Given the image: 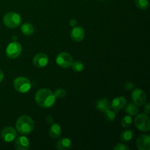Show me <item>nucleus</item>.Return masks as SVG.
Here are the masks:
<instances>
[{
    "label": "nucleus",
    "instance_id": "obj_15",
    "mask_svg": "<svg viewBox=\"0 0 150 150\" xmlns=\"http://www.w3.org/2000/svg\"><path fill=\"white\" fill-rule=\"evenodd\" d=\"M72 146V142L68 138H62L59 139L56 144V147L59 150H67L70 149Z\"/></svg>",
    "mask_w": 150,
    "mask_h": 150
},
{
    "label": "nucleus",
    "instance_id": "obj_29",
    "mask_svg": "<svg viewBox=\"0 0 150 150\" xmlns=\"http://www.w3.org/2000/svg\"><path fill=\"white\" fill-rule=\"evenodd\" d=\"M69 23H70V26H71L72 27H74V26H76L77 25V21L76 19L73 18L70 21Z\"/></svg>",
    "mask_w": 150,
    "mask_h": 150
},
{
    "label": "nucleus",
    "instance_id": "obj_19",
    "mask_svg": "<svg viewBox=\"0 0 150 150\" xmlns=\"http://www.w3.org/2000/svg\"><path fill=\"white\" fill-rule=\"evenodd\" d=\"M125 112L130 116H136L139 113V106L134 103H130L125 108Z\"/></svg>",
    "mask_w": 150,
    "mask_h": 150
},
{
    "label": "nucleus",
    "instance_id": "obj_13",
    "mask_svg": "<svg viewBox=\"0 0 150 150\" xmlns=\"http://www.w3.org/2000/svg\"><path fill=\"white\" fill-rule=\"evenodd\" d=\"M15 148L17 150H27L29 149V141L25 136H20L15 142Z\"/></svg>",
    "mask_w": 150,
    "mask_h": 150
},
{
    "label": "nucleus",
    "instance_id": "obj_20",
    "mask_svg": "<svg viewBox=\"0 0 150 150\" xmlns=\"http://www.w3.org/2000/svg\"><path fill=\"white\" fill-rule=\"evenodd\" d=\"M133 131L132 130H126L122 131V133L120 135V139L122 141L125 142H128L133 139Z\"/></svg>",
    "mask_w": 150,
    "mask_h": 150
},
{
    "label": "nucleus",
    "instance_id": "obj_22",
    "mask_svg": "<svg viewBox=\"0 0 150 150\" xmlns=\"http://www.w3.org/2000/svg\"><path fill=\"white\" fill-rule=\"evenodd\" d=\"M105 120L107 122H113L116 117V113L114 110L108 109L105 111V115H104Z\"/></svg>",
    "mask_w": 150,
    "mask_h": 150
},
{
    "label": "nucleus",
    "instance_id": "obj_5",
    "mask_svg": "<svg viewBox=\"0 0 150 150\" xmlns=\"http://www.w3.org/2000/svg\"><path fill=\"white\" fill-rule=\"evenodd\" d=\"M135 125L140 131L148 132L150 130V120L147 114H140L135 119Z\"/></svg>",
    "mask_w": 150,
    "mask_h": 150
},
{
    "label": "nucleus",
    "instance_id": "obj_32",
    "mask_svg": "<svg viewBox=\"0 0 150 150\" xmlns=\"http://www.w3.org/2000/svg\"><path fill=\"white\" fill-rule=\"evenodd\" d=\"M100 1H101V0H100Z\"/></svg>",
    "mask_w": 150,
    "mask_h": 150
},
{
    "label": "nucleus",
    "instance_id": "obj_16",
    "mask_svg": "<svg viewBox=\"0 0 150 150\" xmlns=\"http://www.w3.org/2000/svg\"><path fill=\"white\" fill-rule=\"evenodd\" d=\"M48 134H49L50 137H51L54 139L59 137L62 134V129L59 125L56 124V123L55 124H53L49 128Z\"/></svg>",
    "mask_w": 150,
    "mask_h": 150
},
{
    "label": "nucleus",
    "instance_id": "obj_24",
    "mask_svg": "<svg viewBox=\"0 0 150 150\" xmlns=\"http://www.w3.org/2000/svg\"><path fill=\"white\" fill-rule=\"evenodd\" d=\"M72 70L76 73L81 72L83 70V64L81 61H76L71 65Z\"/></svg>",
    "mask_w": 150,
    "mask_h": 150
},
{
    "label": "nucleus",
    "instance_id": "obj_28",
    "mask_svg": "<svg viewBox=\"0 0 150 150\" xmlns=\"http://www.w3.org/2000/svg\"><path fill=\"white\" fill-rule=\"evenodd\" d=\"M45 120H46V122L48 123V124H52V123L54 122V117H53L51 115L47 116Z\"/></svg>",
    "mask_w": 150,
    "mask_h": 150
},
{
    "label": "nucleus",
    "instance_id": "obj_18",
    "mask_svg": "<svg viewBox=\"0 0 150 150\" xmlns=\"http://www.w3.org/2000/svg\"><path fill=\"white\" fill-rule=\"evenodd\" d=\"M21 30L22 33L26 36H30V35H33L34 32H35L34 26L29 23H25L22 24Z\"/></svg>",
    "mask_w": 150,
    "mask_h": 150
},
{
    "label": "nucleus",
    "instance_id": "obj_8",
    "mask_svg": "<svg viewBox=\"0 0 150 150\" xmlns=\"http://www.w3.org/2000/svg\"><path fill=\"white\" fill-rule=\"evenodd\" d=\"M131 98L133 100V102L138 106H142L144 105L146 101V95L141 89H136L132 92Z\"/></svg>",
    "mask_w": 150,
    "mask_h": 150
},
{
    "label": "nucleus",
    "instance_id": "obj_11",
    "mask_svg": "<svg viewBox=\"0 0 150 150\" xmlns=\"http://www.w3.org/2000/svg\"><path fill=\"white\" fill-rule=\"evenodd\" d=\"M48 60L49 59L46 54H43V53H39L34 57L33 64H35V67H38V68H42L48 64Z\"/></svg>",
    "mask_w": 150,
    "mask_h": 150
},
{
    "label": "nucleus",
    "instance_id": "obj_17",
    "mask_svg": "<svg viewBox=\"0 0 150 150\" xmlns=\"http://www.w3.org/2000/svg\"><path fill=\"white\" fill-rule=\"evenodd\" d=\"M96 108L99 111H102V112H105V111L111 108V103L109 102L108 100L105 99V98L100 99L96 103Z\"/></svg>",
    "mask_w": 150,
    "mask_h": 150
},
{
    "label": "nucleus",
    "instance_id": "obj_23",
    "mask_svg": "<svg viewBox=\"0 0 150 150\" xmlns=\"http://www.w3.org/2000/svg\"><path fill=\"white\" fill-rule=\"evenodd\" d=\"M132 123H133V119L130 115H127L125 117H123V119L122 120L121 125L123 127H129L131 126Z\"/></svg>",
    "mask_w": 150,
    "mask_h": 150
},
{
    "label": "nucleus",
    "instance_id": "obj_2",
    "mask_svg": "<svg viewBox=\"0 0 150 150\" xmlns=\"http://www.w3.org/2000/svg\"><path fill=\"white\" fill-rule=\"evenodd\" d=\"M16 126L18 133L26 136L30 134L34 130L35 123L30 117L27 115H23L18 119Z\"/></svg>",
    "mask_w": 150,
    "mask_h": 150
},
{
    "label": "nucleus",
    "instance_id": "obj_7",
    "mask_svg": "<svg viewBox=\"0 0 150 150\" xmlns=\"http://www.w3.org/2000/svg\"><path fill=\"white\" fill-rule=\"evenodd\" d=\"M57 64L62 68H67L71 67L73 62V57L67 52H62L57 55L56 59Z\"/></svg>",
    "mask_w": 150,
    "mask_h": 150
},
{
    "label": "nucleus",
    "instance_id": "obj_12",
    "mask_svg": "<svg viewBox=\"0 0 150 150\" xmlns=\"http://www.w3.org/2000/svg\"><path fill=\"white\" fill-rule=\"evenodd\" d=\"M70 37L73 41L81 42L85 37L84 29L81 26H74L70 32Z\"/></svg>",
    "mask_w": 150,
    "mask_h": 150
},
{
    "label": "nucleus",
    "instance_id": "obj_10",
    "mask_svg": "<svg viewBox=\"0 0 150 150\" xmlns=\"http://www.w3.org/2000/svg\"><path fill=\"white\" fill-rule=\"evenodd\" d=\"M136 146L139 150L150 149V136L147 134L141 135L136 141Z\"/></svg>",
    "mask_w": 150,
    "mask_h": 150
},
{
    "label": "nucleus",
    "instance_id": "obj_30",
    "mask_svg": "<svg viewBox=\"0 0 150 150\" xmlns=\"http://www.w3.org/2000/svg\"><path fill=\"white\" fill-rule=\"evenodd\" d=\"M144 112H145V114H147V115L150 113V105H149V103H147L146 105H145Z\"/></svg>",
    "mask_w": 150,
    "mask_h": 150
},
{
    "label": "nucleus",
    "instance_id": "obj_4",
    "mask_svg": "<svg viewBox=\"0 0 150 150\" xmlns=\"http://www.w3.org/2000/svg\"><path fill=\"white\" fill-rule=\"evenodd\" d=\"M13 86L16 90L21 93H26L31 89V82L27 78L20 77L16 78L13 81Z\"/></svg>",
    "mask_w": 150,
    "mask_h": 150
},
{
    "label": "nucleus",
    "instance_id": "obj_27",
    "mask_svg": "<svg viewBox=\"0 0 150 150\" xmlns=\"http://www.w3.org/2000/svg\"><path fill=\"white\" fill-rule=\"evenodd\" d=\"M125 88L127 90H131L134 87V84L133 83H131V82H127V83H125Z\"/></svg>",
    "mask_w": 150,
    "mask_h": 150
},
{
    "label": "nucleus",
    "instance_id": "obj_25",
    "mask_svg": "<svg viewBox=\"0 0 150 150\" xmlns=\"http://www.w3.org/2000/svg\"><path fill=\"white\" fill-rule=\"evenodd\" d=\"M54 95H55L56 98L58 99H62V98H65L66 96V91L64 89H56L55 92H54Z\"/></svg>",
    "mask_w": 150,
    "mask_h": 150
},
{
    "label": "nucleus",
    "instance_id": "obj_3",
    "mask_svg": "<svg viewBox=\"0 0 150 150\" xmlns=\"http://www.w3.org/2000/svg\"><path fill=\"white\" fill-rule=\"evenodd\" d=\"M3 22L7 27L14 29L17 28L21 22V18L18 13L16 12H10L4 15Z\"/></svg>",
    "mask_w": 150,
    "mask_h": 150
},
{
    "label": "nucleus",
    "instance_id": "obj_14",
    "mask_svg": "<svg viewBox=\"0 0 150 150\" xmlns=\"http://www.w3.org/2000/svg\"><path fill=\"white\" fill-rule=\"evenodd\" d=\"M126 105V99L124 97H117L113 100L111 104V107L115 112L122 109Z\"/></svg>",
    "mask_w": 150,
    "mask_h": 150
},
{
    "label": "nucleus",
    "instance_id": "obj_1",
    "mask_svg": "<svg viewBox=\"0 0 150 150\" xmlns=\"http://www.w3.org/2000/svg\"><path fill=\"white\" fill-rule=\"evenodd\" d=\"M35 101L37 104L44 108H49L54 105L56 97L54 93L48 89H39L35 94Z\"/></svg>",
    "mask_w": 150,
    "mask_h": 150
},
{
    "label": "nucleus",
    "instance_id": "obj_21",
    "mask_svg": "<svg viewBox=\"0 0 150 150\" xmlns=\"http://www.w3.org/2000/svg\"><path fill=\"white\" fill-rule=\"evenodd\" d=\"M136 6L139 9L145 10L149 7V1L148 0H135Z\"/></svg>",
    "mask_w": 150,
    "mask_h": 150
},
{
    "label": "nucleus",
    "instance_id": "obj_31",
    "mask_svg": "<svg viewBox=\"0 0 150 150\" xmlns=\"http://www.w3.org/2000/svg\"><path fill=\"white\" fill-rule=\"evenodd\" d=\"M4 73L0 70V83H1V82L2 81L3 79H4Z\"/></svg>",
    "mask_w": 150,
    "mask_h": 150
},
{
    "label": "nucleus",
    "instance_id": "obj_6",
    "mask_svg": "<svg viewBox=\"0 0 150 150\" xmlns=\"http://www.w3.org/2000/svg\"><path fill=\"white\" fill-rule=\"evenodd\" d=\"M22 52V46L19 42H12L6 48V55L10 59H16L20 56Z\"/></svg>",
    "mask_w": 150,
    "mask_h": 150
},
{
    "label": "nucleus",
    "instance_id": "obj_26",
    "mask_svg": "<svg viewBox=\"0 0 150 150\" xmlns=\"http://www.w3.org/2000/svg\"><path fill=\"white\" fill-rule=\"evenodd\" d=\"M114 150H130V148L125 144H117L114 147Z\"/></svg>",
    "mask_w": 150,
    "mask_h": 150
},
{
    "label": "nucleus",
    "instance_id": "obj_9",
    "mask_svg": "<svg viewBox=\"0 0 150 150\" xmlns=\"http://www.w3.org/2000/svg\"><path fill=\"white\" fill-rule=\"evenodd\" d=\"M17 136V133L16 131V129L13 127H6L1 130V137L4 142H11L16 139Z\"/></svg>",
    "mask_w": 150,
    "mask_h": 150
}]
</instances>
